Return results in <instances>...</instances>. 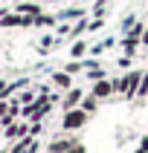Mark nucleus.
I'll use <instances>...</instances> for the list:
<instances>
[{"label":"nucleus","instance_id":"4be33fe9","mask_svg":"<svg viewBox=\"0 0 148 153\" xmlns=\"http://www.w3.org/2000/svg\"><path fill=\"white\" fill-rule=\"evenodd\" d=\"M67 153H87V147H84V145H81V142H76V145L70 147V150H67Z\"/></svg>","mask_w":148,"mask_h":153},{"label":"nucleus","instance_id":"20e7f679","mask_svg":"<svg viewBox=\"0 0 148 153\" xmlns=\"http://www.w3.org/2000/svg\"><path fill=\"white\" fill-rule=\"evenodd\" d=\"M84 90L81 87H73V90H67L64 93V98H61V110H73V107H81V98H84Z\"/></svg>","mask_w":148,"mask_h":153},{"label":"nucleus","instance_id":"9b49d317","mask_svg":"<svg viewBox=\"0 0 148 153\" xmlns=\"http://www.w3.org/2000/svg\"><path fill=\"white\" fill-rule=\"evenodd\" d=\"M15 12H20V15H29V17H38V15H44L38 3H17V6H15Z\"/></svg>","mask_w":148,"mask_h":153},{"label":"nucleus","instance_id":"f03ea898","mask_svg":"<svg viewBox=\"0 0 148 153\" xmlns=\"http://www.w3.org/2000/svg\"><path fill=\"white\" fill-rule=\"evenodd\" d=\"M90 121V113H84L81 107H73V110H64V119H61V130L64 133H76Z\"/></svg>","mask_w":148,"mask_h":153},{"label":"nucleus","instance_id":"f257e3e1","mask_svg":"<svg viewBox=\"0 0 148 153\" xmlns=\"http://www.w3.org/2000/svg\"><path fill=\"white\" fill-rule=\"evenodd\" d=\"M142 75H145V69H125V75L113 78V90H116V95H122L125 101L137 98V90H139V84H142Z\"/></svg>","mask_w":148,"mask_h":153},{"label":"nucleus","instance_id":"393cba45","mask_svg":"<svg viewBox=\"0 0 148 153\" xmlns=\"http://www.w3.org/2000/svg\"><path fill=\"white\" fill-rule=\"evenodd\" d=\"M139 43H142V46L148 49V26H145V32H142V38H139Z\"/></svg>","mask_w":148,"mask_h":153},{"label":"nucleus","instance_id":"a211bd4d","mask_svg":"<svg viewBox=\"0 0 148 153\" xmlns=\"http://www.w3.org/2000/svg\"><path fill=\"white\" fill-rule=\"evenodd\" d=\"M137 98H148V69H145V75H142V84H139V90H137Z\"/></svg>","mask_w":148,"mask_h":153},{"label":"nucleus","instance_id":"4468645a","mask_svg":"<svg viewBox=\"0 0 148 153\" xmlns=\"http://www.w3.org/2000/svg\"><path fill=\"white\" fill-rule=\"evenodd\" d=\"M87 78H90V84H93V81H102V78H107V69H104V67L87 69Z\"/></svg>","mask_w":148,"mask_h":153},{"label":"nucleus","instance_id":"2eb2a0df","mask_svg":"<svg viewBox=\"0 0 148 153\" xmlns=\"http://www.w3.org/2000/svg\"><path fill=\"white\" fill-rule=\"evenodd\" d=\"M64 69H67L70 75H78V72H84V61H73V58H70V64Z\"/></svg>","mask_w":148,"mask_h":153},{"label":"nucleus","instance_id":"412c9836","mask_svg":"<svg viewBox=\"0 0 148 153\" xmlns=\"http://www.w3.org/2000/svg\"><path fill=\"white\" fill-rule=\"evenodd\" d=\"M116 64H119V67H122V69H128V67H131V64H134V58H131V55H122V58H119V61H116Z\"/></svg>","mask_w":148,"mask_h":153},{"label":"nucleus","instance_id":"6e6552de","mask_svg":"<svg viewBox=\"0 0 148 153\" xmlns=\"http://www.w3.org/2000/svg\"><path fill=\"white\" fill-rule=\"evenodd\" d=\"M87 55H90V43L81 41V38L73 41V46H70V58H73V61H84Z\"/></svg>","mask_w":148,"mask_h":153},{"label":"nucleus","instance_id":"a878e982","mask_svg":"<svg viewBox=\"0 0 148 153\" xmlns=\"http://www.w3.org/2000/svg\"><path fill=\"white\" fill-rule=\"evenodd\" d=\"M139 147H142V150H148V133H145L142 139H139Z\"/></svg>","mask_w":148,"mask_h":153},{"label":"nucleus","instance_id":"6ab92c4d","mask_svg":"<svg viewBox=\"0 0 148 153\" xmlns=\"http://www.w3.org/2000/svg\"><path fill=\"white\" fill-rule=\"evenodd\" d=\"M104 26V17H90V32H99Z\"/></svg>","mask_w":148,"mask_h":153},{"label":"nucleus","instance_id":"f3484780","mask_svg":"<svg viewBox=\"0 0 148 153\" xmlns=\"http://www.w3.org/2000/svg\"><path fill=\"white\" fill-rule=\"evenodd\" d=\"M90 15H93V17H104V15H107V3H99V0H96V6L90 9Z\"/></svg>","mask_w":148,"mask_h":153},{"label":"nucleus","instance_id":"cd10ccee","mask_svg":"<svg viewBox=\"0 0 148 153\" xmlns=\"http://www.w3.org/2000/svg\"><path fill=\"white\" fill-rule=\"evenodd\" d=\"M99 3H113V0H99Z\"/></svg>","mask_w":148,"mask_h":153},{"label":"nucleus","instance_id":"7ed1b4c3","mask_svg":"<svg viewBox=\"0 0 148 153\" xmlns=\"http://www.w3.org/2000/svg\"><path fill=\"white\" fill-rule=\"evenodd\" d=\"M90 95H96L99 101H107V98H113V95H116V90H113V78L93 81V84H90Z\"/></svg>","mask_w":148,"mask_h":153},{"label":"nucleus","instance_id":"423d86ee","mask_svg":"<svg viewBox=\"0 0 148 153\" xmlns=\"http://www.w3.org/2000/svg\"><path fill=\"white\" fill-rule=\"evenodd\" d=\"M52 87L55 90H61V93H67V90H73V75H70L67 69H58V72H52Z\"/></svg>","mask_w":148,"mask_h":153},{"label":"nucleus","instance_id":"5701e85b","mask_svg":"<svg viewBox=\"0 0 148 153\" xmlns=\"http://www.w3.org/2000/svg\"><path fill=\"white\" fill-rule=\"evenodd\" d=\"M52 49V38H44L41 41V52H50Z\"/></svg>","mask_w":148,"mask_h":153},{"label":"nucleus","instance_id":"f8f14e48","mask_svg":"<svg viewBox=\"0 0 148 153\" xmlns=\"http://www.w3.org/2000/svg\"><path fill=\"white\" fill-rule=\"evenodd\" d=\"M99 107H102V101H99L96 95H90V93H87L84 98H81V110H84V113H90V116H93Z\"/></svg>","mask_w":148,"mask_h":153},{"label":"nucleus","instance_id":"9d476101","mask_svg":"<svg viewBox=\"0 0 148 153\" xmlns=\"http://www.w3.org/2000/svg\"><path fill=\"white\" fill-rule=\"evenodd\" d=\"M139 46H142V43H139V38H131V35H125V38H122V52H125V55H131V58L137 55Z\"/></svg>","mask_w":148,"mask_h":153},{"label":"nucleus","instance_id":"aec40b11","mask_svg":"<svg viewBox=\"0 0 148 153\" xmlns=\"http://www.w3.org/2000/svg\"><path fill=\"white\" fill-rule=\"evenodd\" d=\"M134 23H137V17H134V15H125V20H122V32H128Z\"/></svg>","mask_w":148,"mask_h":153},{"label":"nucleus","instance_id":"dca6fc26","mask_svg":"<svg viewBox=\"0 0 148 153\" xmlns=\"http://www.w3.org/2000/svg\"><path fill=\"white\" fill-rule=\"evenodd\" d=\"M58 20V15H38L35 17V26H52Z\"/></svg>","mask_w":148,"mask_h":153},{"label":"nucleus","instance_id":"bb28decb","mask_svg":"<svg viewBox=\"0 0 148 153\" xmlns=\"http://www.w3.org/2000/svg\"><path fill=\"white\" fill-rule=\"evenodd\" d=\"M134 153H148V150H142V147H137V150H134Z\"/></svg>","mask_w":148,"mask_h":153},{"label":"nucleus","instance_id":"b1692460","mask_svg":"<svg viewBox=\"0 0 148 153\" xmlns=\"http://www.w3.org/2000/svg\"><path fill=\"white\" fill-rule=\"evenodd\" d=\"M6 113H9V101H0V119H3Z\"/></svg>","mask_w":148,"mask_h":153},{"label":"nucleus","instance_id":"1a4fd4ad","mask_svg":"<svg viewBox=\"0 0 148 153\" xmlns=\"http://www.w3.org/2000/svg\"><path fill=\"white\" fill-rule=\"evenodd\" d=\"M81 17H87V9L76 6V9H64V12H58V20H81Z\"/></svg>","mask_w":148,"mask_h":153},{"label":"nucleus","instance_id":"0eeeda50","mask_svg":"<svg viewBox=\"0 0 148 153\" xmlns=\"http://www.w3.org/2000/svg\"><path fill=\"white\" fill-rule=\"evenodd\" d=\"M76 142H78V139H73V136H58V139H52L50 145H47V150H50V153H67Z\"/></svg>","mask_w":148,"mask_h":153},{"label":"nucleus","instance_id":"ddd939ff","mask_svg":"<svg viewBox=\"0 0 148 153\" xmlns=\"http://www.w3.org/2000/svg\"><path fill=\"white\" fill-rule=\"evenodd\" d=\"M17 101L23 104V107H26V104H35V101H38V90H35V87H26L23 93L17 95Z\"/></svg>","mask_w":148,"mask_h":153},{"label":"nucleus","instance_id":"39448f33","mask_svg":"<svg viewBox=\"0 0 148 153\" xmlns=\"http://www.w3.org/2000/svg\"><path fill=\"white\" fill-rule=\"evenodd\" d=\"M26 133H29V121H26V119L15 121V124H9V127L3 130V136H6L9 142H17V139H23Z\"/></svg>","mask_w":148,"mask_h":153}]
</instances>
